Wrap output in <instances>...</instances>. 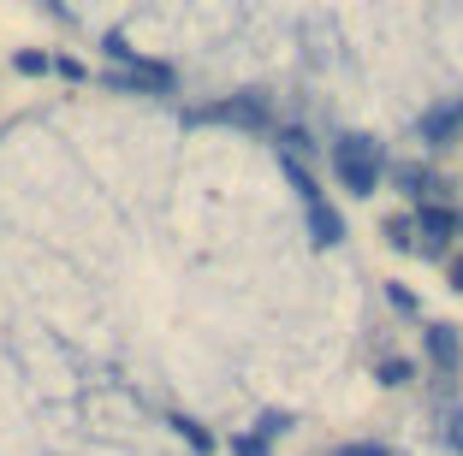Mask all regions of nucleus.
<instances>
[{"instance_id": "obj_1", "label": "nucleus", "mask_w": 463, "mask_h": 456, "mask_svg": "<svg viewBox=\"0 0 463 456\" xmlns=\"http://www.w3.org/2000/svg\"><path fill=\"white\" fill-rule=\"evenodd\" d=\"M101 48H108V60H113V71H108L113 89H131V95H173V89H178V71H173V66H161V60H143L137 48H125L119 36H108Z\"/></svg>"}, {"instance_id": "obj_2", "label": "nucleus", "mask_w": 463, "mask_h": 456, "mask_svg": "<svg viewBox=\"0 0 463 456\" xmlns=\"http://www.w3.org/2000/svg\"><path fill=\"white\" fill-rule=\"evenodd\" d=\"M333 172H339V184L351 190V196H374V184H381L386 172V154L374 136H339L333 143Z\"/></svg>"}, {"instance_id": "obj_3", "label": "nucleus", "mask_w": 463, "mask_h": 456, "mask_svg": "<svg viewBox=\"0 0 463 456\" xmlns=\"http://www.w3.org/2000/svg\"><path fill=\"white\" fill-rule=\"evenodd\" d=\"M196 125H244V131H268L273 113L261 95H232V101H214V107H196Z\"/></svg>"}, {"instance_id": "obj_4", "label": "nucleus", "mask_w": 463, "mask_h": 456, "mask_svg": "<svg viewBox=\"0 0 463 456\" xmlns=\"http://www.w3.org/2000/svg\"><path fill=\"white\" fill-rule=\"evenodd\" d=\"M458 131H463V101H439V107H428V113H422V125H416V136H422L428 148L451 143Z\"/></svg>"}, {"instance_id": "obj_5", "label": "nucleus", "mask_w": 463, "mask_h": 456, "mask_svg": "<svg viewBox=\"0 0 463 456\" xmlns=\"http://www.w3.org/2000/svg\"><path fill=\"white\" fill-rule=\"evenodd\" d=\"M422 344H428V362H434L439 374H458L463 344H458V332H451V326H428V332H422Z\"/></svg>"}, {"instance_id": "obj_6", "label": "nucleus", "mask_w": 463, "mask_h": 456, "mask_svg": "<svg viewBox=\"0 0 463 456\" xmlns=\"http://www.w3.org/2000/svg\"><path fill=\"white\" fill-rule=\"evenodd\" d=\"M303 214H309V231H315V243H339V237H345V219H339V208H327V201H321V190H315V196H303Z\"/></svg>"}, {"instance_id": "obj_7", "label": "nucleus", "mask_w": 463, "mask_h": 456, "mask_svg": "<svg viewBox=\"0 0 463 456\" xmlns=\"http://www.w3.org/2000/svg\"><path fill=\"white\" fill-rule=\"evenodd\" d=\"M416 231H422V256H439L446 237L458 231V219H451L446 208H422V214H416Z\"/></svg>"}, {"instance_id": "obj_8", "label": "nucleus", "mask_w": 463, "mask_h": 456, "mask_svg": "<svg viewBox=\"0 0 463 456\" xmlns=\"http://www.w3.org/2000/svg\"><path fill=\"white\" fill-rule=\"evenodd\" d=\"M13 66L24 71V78H48V71H54V60L36 54V48H24V54H13Z\"/></svg>"}, {"instance_id": "obj_9", "label": "nucleus", "mask_w": 463, "mask_h": 456, "mask_svg": "<svg viewBox=\"0 0 463 456\" xmlns=\"http://www.w3.org/2000/svg\"><path fill=\"white\" fill-rule=\"evenodd\" d=\"M374 379H381V386H404V379H410V362H398V356H386V362L374 368Z\"/></svg>"}, {"instance_id": "obj_10", "label": "nucleus", "mask_w": 463, "mask_h": 456, "mask_svg": "<svg viewBox=\"0 0 463 456\" xmlns=\"http://www.w3.org/2000/svg\"><path fill=\"white\" fill-rule=\"evenodd\" d=\"M398 184H404L410 196H422V190H434V178H428V172H416V166H404V172H398Z\"/></svg>"}, {"instance_id": "obj_11", "label": "nucleus", "mask_w": 463, "mask_h": 456, "mask_svg": "<svg viewBox=\"0 0 463 456\" xmlns=\"http://www.w3.org/2000/svg\"><path fill=\"white\" fill-rule=\"evenodd\" d=\"M232 456H268V439L250 433V439H232Z\"/></svg>"}, {"instance_id": "obj_12", "label": "nucleus", "mask_w": 463, "mask_h": 456, "mask_svg": "<svg viewBox=\"0 0 463 456\" xmlns=\"http://www.w3.org/2000/svg\"><path fill=\"white\" fill-rule=\"evenodd\" d=\"M333 456H392L386 444H345V451H333Z\"/></svg>"}, {"instance_id": "obj_13", "label": "nucleus", "mask_w": 463, "mask_h": 456, "mask_svg": "<svg viewBox=\"0 0 463 456\" xmlns=\"http://www.w3.org/2000/svg\"><path fill=\"white\" fill-rule=\"evenodd\" d=\"M256 433H261V439H273V433H286V415H261V427H256Z\"/></svg>"}, {"instance_id": "obj_14", "label": "nucleus", "mask_w": 463, "mask_h": 456, "mask_svg": "<svg viewBox=\"0 0 463 456\" xmlns=\"http://www.w3.org/2000/svg\"><path fill=\"white\" fill-rule=\"evenodd\" d=\"M446 439H451V451H463V409L451 415V433H446Z\"/></svg>"}, {"instance_id": "obj_15", "label": "nucleus", "mask_w": 463, "mask_h": 456, "mask_svg": "<svg viewBox=\"0 0 463 456\" xmlns=\"http://www.w3.org/2000/svg\"><path fill=\"white\" fill-rule=\"evenodd\" d=\"M451 284H458V291H463V261H451Z\"/></svg>"}, {"instance_id": "obj_16", "label": "nucleus", "mask_w": 463, "mask_h": 456, "mask_svg": "<svg viewBox=\"0 0 463 456\" xmlns=\"http://www.w3.org/2000/svg\"><path fill=\"white\" fill-rule=\"evenodd\" d=\"M42 6H48V13H54V18H66V6H60V0H42Z\"/></svg>"}]
</instances>
